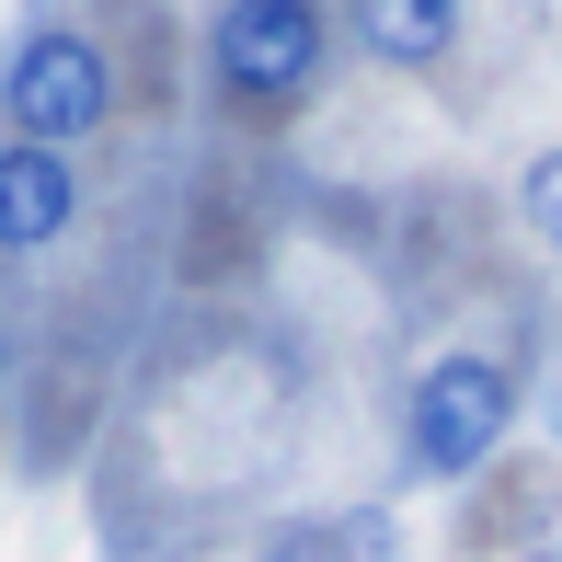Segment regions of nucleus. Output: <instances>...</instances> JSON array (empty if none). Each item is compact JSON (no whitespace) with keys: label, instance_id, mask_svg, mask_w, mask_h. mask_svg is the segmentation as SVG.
<instances>
[{"label":"nucleus","instance_id":"1","mask_svg":"<svg viewBox=\"0 0 562 562\" xmlns=\"http://www.w3.org/2000/svg\"><path fill=\"white\" fill-rule=\"evenodd\" d=\"M334 69V12L322 0H218L207 12V92L229 115H288Z\"/></svg>","mask_w":562,"mask_h":562},{"label":"nucleus","instance_id":"2","mask_svg":"<svg viewBox=\"0 0 562 562\" xmlns=\"http://www.w3.org/2000/svg\"><path fill=\"white\" fill-rule=\"evenodd\" d=\"M505 437H517V368L505 356L448 345L414 368V391H402V471L414 482H471Z\"/></svg>","mask_w":562,"mask_h":562},{"label":"nucleus","instance_id":"3","mask_svg":"<svg viewBox=\"0 0 562 562\" xmlns=\"http://www.w3.org/2000/svg\"><path fill=\"white\" fill-rule=\"evenodd\" d=\"M0 126L35 138V149L104 138V126H115V58H104V35L35 12V23L12 35V58H0Z\"/></svg>","mask_w":562,"mask_h":562},{"label":"nucleus","instance_id":"4","mask_svg":"<svg viewBox=\"0 0 562 562\" xmlns=\"http://www.w3.org/2000/svg\"><path fill=\"white\" fill-rule=\"evenodd\" d=\"M81 229V161L35 138H0V252H46Z\"/></svg>","mask_w":562,"mask_h":562},{"label":"nucleus","instance_id":"5","mask_svg":"<svg viewBox=\"0 0 562 562\" xmlns=\"http://www.w3.org/2000/svg\"><path fill=\"white\" fill-rule=\"evenodd\" d=\"M345 35L379 69H437L459 46V0H345Z\"/></svg>","mask_w":562,"mask_h":562},{"label":"nucleus","instance_id":"6","mask_svg":"<svg viewBox=\"0 0 562 562\" xmlns=\"http://www.w3.org/2000/svg\"><path fill=\"white\" fill-rule=\"evenodd\" d=\"M517 229H528L540 252H562V138L517 161Z\"/></svg>","mask_w":562,"mask_h":562},{"label":"nucleus","instance_id":"7","mask_svg":"<svg viewBox=\"0 0 562 562\" xmlns=\"http://www.w3.org/2000/svg\"><path fill=\"white\" fill-rule=\"evenodd\" d=\"M322 562H402V517H379V505L322 517Z\"/></svg>","mask_w":562,"mask_h":562},{"label":"nucleus","instance_id":"8","mask_svg":"<svg viewBox=\"0 0 562 562\" xmlns=\"http://www.w3.org/2000/svg\"><path fill=\"white\" fill-rule=\"evenodd\" d=\"M12 368H23V356H12V322H0V402H12Z\"/></svg>","mask_w":562,"mask_h":562}]
</instances>
